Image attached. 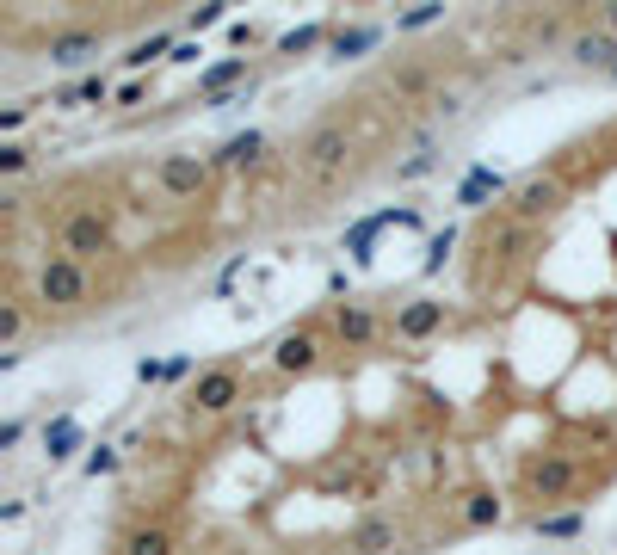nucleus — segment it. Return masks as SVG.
<instances>
[{"label": "nucleus", "mask_w": 617, "mask_h": 555, "mask_svg": "<svg viewBox=\"0 0 617 555\" xmlns=\"http://www.w3.org/2000/svg\"><path fill=\"white\" fill-rule=\"evenodd\" d=\"M346 148H352L346 124H321V130H309V136H303L297 155H303V167H309V173H334V167L346 161Z\"/></svg>", "instance_id": "7ed1b4c3"}, {"label": "nucleus", "mask_w": 617, "mask_h": 555, "mask_svg": "<svg viewBox=\"0 0 617 555\" xmlns=\"http://www.w3.org/2000/svg\"><path fill=\"white\" fill-rule=\"evenodd\" d=\"M105 99H112V87H105V74H87V81H81V87H68L56 105H105Z\"/></svg>", "instance_id": "aec40b11"}, {"label": "nucleus", "mask_w": 617, "mask_h": 555, "mask_svg": "<svg viewBox=\"0 0 617 555\" xmlns=\"http://www.w3.org/2000/svg\"><path fill=\"white\" fill-rule=\"evenodd\" d=\"M395 173H402V179H420V173H432V155H408Z\"/></svg>", "instance_id": "7c9ffc66"}, {"label": "nucleus", "mask_w": 617, "mask_h": 555, "mask_svg": "<svg viewBox=\"0 0 617 555\" xmlns=\"http://www.w3.org/2000/svg\"><path fill=\"white\" fill-rule=\"evenodd\" d=\"M556 204H562V192H556L550 179H531L525 192H519V216H525V222H537V216H550Z\"/></svg>", "instance_id": "dca6fc26"}, {"label": "nucleus", "mask_w": 617, "mask_h": 555, "mask_svg": "<svg viewBox=\"0 0 617 555\" xmlns=\"http://www.w3.org/2000/svg\"><path fill=\"white\" fill-rule=\"evenodd\" d=\"M574 475H580V469H574L568 457H543V463L531 469V494H537V500H562V494L574 488Z\"/></svg>", "instance_id": "423d86ee"}, {"label": "nucleus", "mask_w": 617, "mask_h": 555, "mask_svg": "<svg viewBox=\"0 0 617 555\" xmlns=\"http://www.w3.org/2000/svg\"><path fill=\"white\" fill-rule=\"evenodd\" d=\"M445 327V303H432V296H420V303H408L402 315H395V333L402 340H426V333Z\"/></svg>", "instance_id": "0eeeda50"}, {"label": "nucleus", "mask_w": 617, "mask_h": 555, "mask_svg": "<svg viewBox=\"0 0 617 555\" xmlns=\"http://www.w3.org/2000/svg\"><path fill=\"white\" fill-rule=\"evenodd\" d=\"M377 25H346V31H334V56H365V50H377Z\"/></svg>", "instance_id": "a211bd4d"}, {"label": "nucleus", "mask_w": 617, "mask_h": 555, "mask_svg": "<svg viewBox=\"0 0 617 555\" xmlns=\"http://www.w3.org/2000/svg\"><path fill=\"white\" fill-rule=\"evenodd\" d=\"M235 81H247V56H229V62H210L204 74H198V87L210 93V99H223Z\"/></svg>", "instance_id": "9b49d317"}, {"label": "nucleus", "mask_w": 617, "mask_h": 555, "mask_svg": "<svg viewBox=\"0 0 617 555\" xmlns=\"http://www.w3.org/2000/svg\"><path fill=\"white\" fill-rule=\"evenodd\" d=\"M334 327H340V340H346V346H365L371 333H377V315H371V309H358V303H340Z\"/></svg>", "instance_id": "4468645a"}, {"label": "nucleus", "mask_w": 617, "mask_h": 555, "mask_svg": "<svg viewBox=\"0 0 617 555\" xmlns=\"http://www.w3.org/2000/svg\"><path fill=\"white\" fill-rule=\"evenodd\" d=\"M574 56L587 62V68H605L611 81H617V44H611V37H599V31H587V37H574Z\"/></svg>", "instance_id": "2eb2a0df"}, {"label": "nucleus", "mask_w": 617, "mask_h": 555, "mask_svg": "<svg viewBox=\"0 0 617 555\" xmlns=\"http://www.w3.org/2000/svg\"><path fill=\"white\" fill-rule=\"evenodd\" d=\"M321 37H328L321 25H297V31H284V37H278V50H284V56H297V50H315Z\"/></svg>", "instance_id": "4be33fe9"}, {"label": "nucleus", "mask_w": 617, "mask_h": 555, "mask_svg": "<svg viewBox=\"0 0 617 555\" xmlns=\"http://www.w3.org/2000/svg\"><path fill=\"white\" fill-rule=\"evenodd\" d=\"M44 451H50V463H68L81 451V420L75 414H56L50 426H44Z\"/></svg>", "instance_id": "6e6552de"}, {"label": "nucleus", "mask_w": 617, "mask_h": 555, "mask_svg": "<svg viewBox=\"0 0 617 555\" xmlns=\"http://www.w3.org/2000/svg\"><path fill=\"white\" fill-rule=\"evenodd\" d=\"M223 19H229L223 7H198V13H192V31H210V25H223Z\"/></svg>", "instance_id": "c756f323"}, {"label": "nucleus", "mask_w": 617, "mask_h": 555, "mask_svg": "<svg viewBox=\"0 0 617 555\" xmlns=\"http://www.w3.org/2000/svg\"><path fill=\"white\" fill-rule=\"evenodd\" d=\"M260 148H266L260 130H241V136H229L223 148H216V161H223V167H247V161H260Z\"/></svg>", "instance_id": "f3484780"}, {"label": "nucleus", "mask_w": 617, "mask_h": 555, "mask_svg": "<svg viewBox=\"0 0 617 555\" xmlns=\"http://www.w3.org/2000/svg\"><path fill=\"white\" fill-rule=\"evenodd\" d=\"M31 118V105H7V111H0V130H19Z\"/></svg>", "instance_id": "2f4dec72"}, {"label": "nucleus", "mask_w": 617, "mask_h": 555, "mask_svg": "<svg viewBox=\"0 0 617 555\" xmlns=\"http://www.w3.org/2000/svg\"><path fill=\"white\" fill-rule=\"evenodd\" d=\"M235 401H241V377H235V370H204L198 389H192L198 414H223V407H235Z\"/></svg>", "instance_id": "39448f33"}, {"label": "nucleus", "mask_w": 617, "mask_h": 555, "mask_svg": "<svg viewBox=\"0 0 617 555\" xmlns=\"http://www.w3.org/2000/svg\"><path fill=\"white\" fill-rule=\"evenodd\" d=\"M99 50V31H62V37H50V62L56 68H75V62H87Z\"/></svg>", "instance_id": "1a4fd4ad"}, {"label": "nucleus", "mask_w": 617, "mask_h": 555, "mask_svg": "<svg viewBox=\"0 0 617 555\" xmlns=\"http://www.w3.org/2000/svg\"><path fill=\"white\" fill-rule=\"evenodd\" d=\"M451 247H457V229H439V235H432V247H426V272H439Z\"/></svg>", "instance_id": "a878e982"}, {"label": "nucleus", "mask_w": 617, "mask_h": 555, "mask_svg": "<svg viewBox=\"0 0 617 555\" xmlns=\"http://www.w3.org/2000/svg\"><path fill=\"white\" fill-rule=\"evenodd\" d=\"M118 469V451H105V444H99V451L87 457V475H112Z\"/></svg>", "instance_id": "c85d7f7f"}, {"label": "nucleus", "mask_w": 617, "mask_h": 555, "mask_svg": "<svg viewBox=\"0 0 617 555\" xmlns=\"http://www.w3.org/2000/svg\"><path fill=\"white\" fill-rule=\"evenodd\" d=\"M19 327H25V315L7 309V315H0V340H19Z\"/></svg>", "instance_id": "473e14b6"}, {"label": "nucleus", "mask_w": 617, "mask_h": 555, "mask_svg": "<svg viewBox=\"0 0 617 555\" xmlns=\"http://www.w3.org/2000/svg\"><path fill=\"white\" fill-rule=\"evenodd\" d=\"M346 549H352V555H389V549H395V525H383V518H365V525L352 531Z\"/></svg>", "instance_id": "f8f14e48"}, {"label": "nucleus", "mask_w": 617, "mask_h": 555, "mask_svg": "<svg viewBox=\"0 0 617 555\" xmlns=\"http://www.w3.org/2000/svg\"><path fill=\"white\" fill-rule=\"evenodd\" d=\"M463 518H469V525H500V500L494 494H469Z\"/></svg>", "instance_id": "b1692460"}, {"label": "nucleus", "mask_w": 617, "mask_h": 555, "mask_svg": "<svg viewBox=\"0 0 617 555\" xmlns=\"http://www.w3.org/2000/svg\"><path fill=\"white\" fill-rule=\"evenodd\" d=\"M500 192H506V179H500L494 167H469V173H463V185H457V204L476 210L482 198H500Z\"/></svg>", "instance_id": "9d476101"}, {"label": "nucleus", "mask_w": 617, "mask_h": 555, "mask_svg": "<svg viewBox=\"0 0 617 555\" xmlns=\"http://www.w3.org/2000/svg\"><path fill=\"white\" fill-rule=\"evenodd\" d=\"M439 13H445L439 0H426V7H414V13H402V19H395V31H420V25H432Z\"/></svg>", "instance_id": "bb28decb"}, {"label": "nucleus", "mask_w": 617, "mask_h": 555, "mask_svg": "<svg viewBox=\"0 0 617 555\" xmlns=\"http://www.w3.org/2000/svg\"><path fill=\"white\" fill-rule=\"evenodd\" d=\"M25 167H31V148H19V142L0 148V173H25Z\"/></svg>", "instance_id": "cd10ccee"}, {"label": "nucleus", "mask_w": 617, "mask_h": 555, "mask_svg": "<svg viewBox=\"0 0 617 555\" xmlns=\"http://www.w3.org/2000/svg\"><path fill=\"white\" fill-rule=\"evenodd\" d=\"M105 247H112V222H105V210H75L62 222V259H99Z\"/></svg>", "instance_id": "f257e3e1"}, {"label": "nucleus", "mask_w": 617, "mask_h": 555, "mask_svg": "<svg viewBox=\"0 0 617 555\" xmlns=\"http://www.w3.org/2000/svg\"><path fill=\"white\" fill-rule=\"evenodd\" d=\"M136 377H142V383H161V377H167V364H155V358H142V364H136Z\"/></svg>", "instance_id": "72a5a7b5"}, {"label": "nucleus", "mask_w": 617, "mask_h": 555, "mask_svg": "<svg viewBox=\"0 0 617 555\" xmlns=\"http://www.w3.org/2000/svg\"><path fill=\"white\" fill-rule=\"evenodd\" d=\"M383 222H389V216H371V222H358V229L346 235V253H352V259H371V241H377V229H383Z\"/></svg>", "instance_id": "412c9836"}, {"label": "nucleus", "mask_w": 617, "mask_h": 555, "mask_svg": "<svg viewBox=\"0 0 617 555\" xmlns=\"http://www.w3.org/2000/svg\"><path fill=\"white\" fill-rule=\"evenodd\" d=\"M124 555H173V537H167L161 525H142V531H130Z\"/></svg>", "instance_id": "6ab92c4d"}, {"label": "nucleus", "mask_w": 617, "mask_h": 555, "mask_svg": "<svg viewBox=\"0 0 617 555\" xmlns=\"http://www.w3.org/2000/svg\"><path fill=\"white\" fill-rule=\"evenodd\" d=\"M580 531V512H556V518H537V537H574Z\"/></svg>", "instance_id": "393cba45"}, {"label": "nucleus", "mask_w": 617, "mask_h": 555, "mask_svg": "<svg viewBox=\"0 0 617 555\" xmlns=\"http://www.w3.org/2000/svg\"><path fill=\"white\" fill-rule=\"evenodd\" d=\"M204 179H210V161H198V155H167L161 161V192H173V198H198Z\"/></svg>", "instance_id": "20e7f679"}, {"label": "nucleus", "mask_w": 617, "mask_h": 555, "mask_svg": "<svg viewBox=\"0 0 617 555\" xmlns=\"http://www.w3.org/2000/svg\"><path fill=\"white\" fill-rule=\"evenodd\" d=\"M161 50H173V37L167 31H155V37H142V44L124 56V68H149V56H161Z\"/></svg>", "instance_id": "5701e85b"}, {"label": "nucleus", "mask_w": 617, "mask_h": 555, "mask_svg": "<svg viewBox=\"0 0 617 555\" xmlns=\"http://www.w3.org/2000/svg\"><path fill=\"white\" fill-rule=\"evenodd\" d=\"M272 358H278V370H290V377H303V370L315 364V340H309V333H284Z\"/></svg>", "instance_id": "ddd939ff"}, {"label": "nucleus", "mask_w": 617, "mask_h": 555, "mask_svg": "<svg viewBox=\"0 0 617 555\" xmlns=\"http://www.w3.org/2000/svg\"><path fill=\"white\" fill-rule=\"evenodd\" d=\"M38 296H44V309H81L87 303V266L81 259H50L38 272Z\"/></svg>", "instance_id": "f03ea898"}]
</instances>
